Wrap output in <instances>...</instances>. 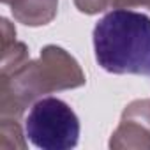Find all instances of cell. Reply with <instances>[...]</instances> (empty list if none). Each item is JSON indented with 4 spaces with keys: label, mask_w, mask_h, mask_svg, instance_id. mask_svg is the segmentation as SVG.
I'll return each instance as SVG.
<instances>
[{
    "label": "cell",
    "mask_w": 150,
    "mask_h": 150,
    "mask_svg": "<svg viewBox=\"0 0 150 150\" xmlns=\"http://www.w3.org/2000/svg\"><path fill=\"white\" fill-rule=\"evenodd\" d=\"M87 83L78 60L64 48L48 44L37 60H27L14 71L0 72V118H18L39 97L78 88Z\"/></svg>",
    "instance_id": "cell-1"
},
{
    "label": "cell",
    "mask_w": 150,
    "mask_h": 150,
    "mask_svg": "<svg viewBox=\"0 0 150 150\" xmlns=\"http://www.w3.org/2000/svg\"><path fill=\"white\" fill-rule=\"evenodd\" d=\"M97 64L111 74H139L150 78V18L113 9L94 28Z\"/></svg>",
    "instance_id": "cell-2"
},
{
    "label": "cell",
    "mask_w": 150,
    "mask_h": 150,
    "mask_svg": "<svg viewBox=\"0 0 150 150\" xmlns=\"http://www.w3.org/2000/svg\"><path fill=\"white\" fill-rule=\"evenodd\" d=\"M27 138L42 150H69L78 145L80 120L72 108L57 97L34 103L25 120Z\"/></svg>",
    "instance_id": "cell-3"
},
{
    "label": "cell",
    "mask_w": 150,
    "mask_h": 150,
    "mask_svg": "<svg viewBox=\"0 0 150 150\" xmlns=\"http://www.w3.org/2000/svg\"><path fill=\"white\" fill-rule=\"evenodd\" d=\"M110 148L150 150V99H138L125 106L110 138Z\"/></svg>",
    "instance_id": "cell-4"
},
{
    "label": "cell",
    "mask_w": 150,
    "mask_h": 150,
    "mask_svg": "<svg viewBox=\"0 0 150 150\" xmlns=\"http://www.w3.org/2000/svg\"><path fill=\"white\" fill-rule=\"evenodd\" d=\"M11 7L14 20L27 27H42L53 21L58 9V0H2Z\"/></svg>",
    "instance_id": "cell-5"
},
{
    "label": "cell",
    "mask_w": 150,
    "mask_h": 150,
    "mask_svg": "<svg viewBox=\"0 0 150 150\" xmlns=\"http://www.w3.org/2000/svg\"><path fill=\"white\" fill-rule=\"evenodd\" d=\"M25 136L18 118H0V148L2 150H9V148L25 150L27 148Z\"/></svg>",
    "instance_id": "cell-6"
},
{
    "label": "cell",
    "mask_w": 150,
    "mask_h": 150,
    "mask_svg": "<svg viewBox=\"0 0 150 150\" xmlns=\"http://www.w3.org/2000/svg\"><path fill=\"white\" fill-rule=\"evenodd\" d=\"M74 6L83 14H99L106 9H113L115 0H74Z\"/></svg>",
    "instance_id": "cell-7"
},
{
    "label": "cell",
    "mask_w": 150,
    "mask_h": 150,
    "mask_svg": "<svg viewBox=\"0 0 150 150\" xmlns=\"http://www.w3.org/2000/svg\"><path fill=\"white\" fill-rule=\"evenodd\" d=\"M131 7L150 9V0H115L113 6V9H131Z\"/></svg>",
    "instance_id": "cell-8"
}]
</instances>
